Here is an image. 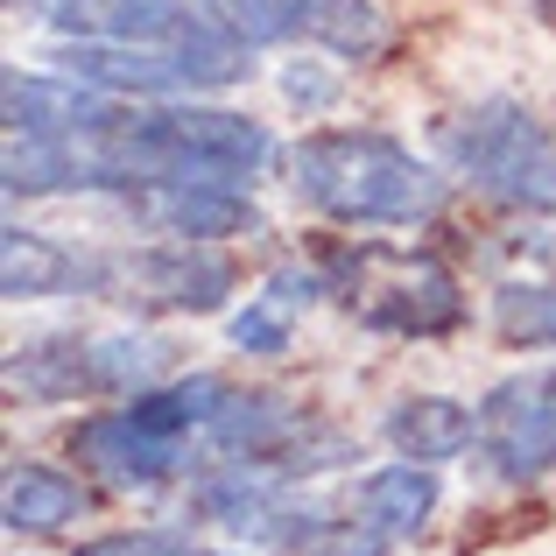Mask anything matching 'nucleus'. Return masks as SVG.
Segmentation results:
<instances>
[{
  "mask_svg": "<svg viewBox=\"0 0 556 556\" xmlns=\"http://www.w3.org/2000/svg\"><path fill=\"white\" fill-rule=\"evenodd\" d=\"M317 296H331L325 268H275L268 282L247 296V311H232V345H240V353H282L296 317L311 311Z\"/></svg>",
  "mask_w": 556,
  "mask_h": 556,
  "instance_id": "obj_15",
  "label": "nucleus"
},
{
  "mask_svg": "<svg viewBox=\"0 0 556 556\" xmlns=\"http://www.w3.org/2000/svg\"><path fill=\"white\" fill-rule=\"evenodd\" d=\"M289 190L331 226H430L444 177L374 127H317L289 149Z\"/></svg>",
  "mask_w": 556,
  "mask_h": 556,
  "instance_id": "obj_2",
  "label": "nucleus"
},
{
  "mask_svg": "<svg viewBox=\"0 0 556 556\" xmlns=\"http://www.w3.org/2000/svg\"><path fill=\"white\" fill-rule=\"evenodd\" d=\"M92 155L99 190H141V184H254L268 169L275 141L261 121L232 106H198V99H169V106H121L78 135Z\"/></svg>",
  "mask_w": 556,
  "mask_h": 556,
  "instance_id": "obj_1",
  "label": "nucleus"
},
{
  "mask_svg": "<svg viewBox=\"0 0 556 556\" xmlns=\"http://www.w3.org/2000/svg\"><path fill=\"white\" fill-rule=\"evenodd\" d=\"M85 367H92V394H141L155 388L169 367V345L149 331H106V339H85Z\"/></svg>",
  "mask_w": 556,
  "mask_h": 556,
  "instance_id": "obj_18",
  "label": "nucleus"
},
{
  "mask_svg": "<svg viewBox=\"0 0 556 556\" xmlns=\"http://www.w3.org/2000/svg\"><path fill=\"white\" fill-rule=\"evenodd\" d=\"M106 289L149 303V311L204 317V311H226V296L240 289V268L204 240H155V247H135V254H113Z\"/></svg>",
  "mask_w": 556,
  "mask_h": 556,
  "instance_id": "obj_6",
  "label": "nucleus"
},
{
  "mask_svg": "<svg viewBox=\"0 0 556 556\" xmlns=\"http://www.w3.org/2000/svg\"><path fill=\"white\" fill-rule=\"evenodd\" d=\"M325 282L367 331L388 339H444L465 325V289L444 261L430 254H394V247H359V254H331Z\"/></svg>",
  "mask_w": 556,
  "mask_h": 556,
  "instance_id": "obj_3",
  "label": "nucleus"
},
{
  "mask_svg": "<svg viewBox=\"0 0 556 556\" xmlns=\"http://www.w3.org/2000/svg\"><path fill=\"white\" fill-rule=\"evenodd\" d=\"M268 543L282 549V556H388L394 549L353 501H345V507H325V501H296V493L282 501Z\"/></svg>",
  "mask_w": 556,
  "mask_h": 556,
  "instance_id": "obj_13",
  "label": "nucleus"
},
{
  "mask_svg": "<svg viewBox=\"0 0 556 556\" xmlns=\"http://www.w3.org/2000/svg\"><path fill=\"white\" fill-rule=\"evenodd\" d=\"M380 437L394 444V458L408 465H444L465 444H479V408H465L458 394H402L380 416Z\"/></svg>",
  "mask_w": 556,
  "mask_h": 556,
  "instance_id": "obj_12",
  "label": "nucleus"
},
{
  "mask_svg": "<svg viewBox=\"0 0 556 556\" xmlns=\"http://www.w3.org/2000/svg\"><path fill=\"white\" fill-rule=\"evenodd\" d=\"M515 204H529V212H556V127H549V141H543V155H535V169H529V184H521Z\"/></svg>",
  "mask_w": 556,
  "mask_h": 556,
  "instance_id": "obj_24",
  "label": "nucleus"
},
{
  "mask_svg": "<svg viewBox=\"0 0 556 556\" xmlns=\"http://www.w3.org/2000/svg\"><path fill=\"white\" fill-rule=\"evenodd\" d=\"M282 99L303 106V113H325L331 99H339V78H331L325 64H303V56H296V64H282Z\"/></svg>",
  "mask_w": 556,
  "mask_h": 556,
  "instance_id": "obj_23",
  "label": "nucleus"
},
{
  "mask_svg": "<svg viewBox=\"0 0 556 556\" xmlns=\"http://www.w3.org/2000/svg\"><path fill=\"white\" fill-rule=\"evenodd\" d=\"M479 458L507 486H529V479L556 472V374L549 367L507 374L479 402Z\"/></svg>",
  "mask_w": 556,
  "mask_h": 556,
  "instance_id": "obj_5",
  "label": "nucleus"
},
{
  "mask_svg": "<svg viewBox=\"0 0 556 556\" xmlns=\"http://www.w3.org/2000/svg\"><path fill=\"white\" fill-rule=\"evenodd\" d=\"M190 14L198 0H50L42 22L64 42H169Z\"/></svg>",
  "mask_w": 556,
  "mask_h": 556,
  "instance_id": "obj_11",
  "label": "nucleus"
},
{
  "mask_svg": "<svg viewBox=\"0 0 556 556\" xmlns=\"http://www.w3.org/2000/svg\"><path fill=\"white\" fill-rule=\"evenodd\" d=\"M121 204L141 218L149 232L163 240H240V232H261V212L247 198V184H141V190H121Z\"/></svg>",
  "mask_w": 556,
  "mask_h": 556,
  "instance_id": "obj_7",
  "label": "nucleus"
},
{
  "mask_svg": "<svg viewBox=\"0 0 556 556\" xmlns=\"http://www.w3.org/2000/svg\"><path fill=\"white\" fill-rule=\"evenodd\" d=\"M14 8H22V0H14ZM28 8H50V0H28Z\"/></svg>",
  "mask_w": 556,
  "mask_h": 556,
  "instance_id": "obj_25",
  "label": "nucleus"
},
{
  "mask_svg": "<svg viewBox=\"0 0 556 556\" xmlns=\"http://www.w3.org/2000/svg\"><path fill=\"white\" fill-rule=\"evenodd\" d=\"M198 14H212L240 50H268V42L303 36V0H198Z\"/></svg>",
  "mask_w": 556,
  "mask_h": 556,
  "instance_id": "obj_21",
  "label": "nucleus"
},
{
  "mask_svg": "<svg viewBox=\"0 0 556 556\" xmlns=\"http://www.w3.org/2000/svg\"><path fill=\"white\" fill-rule=\"evenodd\" d=\"M113 113L121 106L71 71H8V135H92Z\"/></svg>",
  "mask_w": 556,
  "mask_h": 556,
  "instance_id": "obj_10",
  "label": "nucleus"
},
{
  "mask_svg": "<svg viewBox=\"0 0 556 556\" xmlns=\"http://www.w3.org/2000/svg\"><path fill=\"white\" fill-rule=\"evenodd\" d=\"M493 331L515 353H556V282H501L493 289Z\"/></svg>",
  "mask_w": 556,
  "mask_h": 556,
  "instance_id": "obj_20",
  "label": "nucleus"
},
{
  "mask_svg": "<svg viewBox=\"0 0 556 556\" xmlns=\"http://www.w3.org/2000/svg\"><path fill=\"white\" fill-rule=\"evenodd\" d=\"M345 501L359 507V515L374 521L388 543H416L422 529H430L437 501H444V486H437V465H374L367 479H353V493Z\"/></svg>",
  "mask_w": 556,
  "mask_h": 556,
  "instance_id": "obj_14",
  "label": "nucleus"
},
{
  "mask_svg": "<svg viewBox=\"0 0 556 556\" xmlns=\"http://www.w3.org/2000/svg\"><path fill=\"white\" fill-rule=\"evenodd\" d=\"M113 254H78V247L50 240L36 226L0 232V289L8 303H42V296H78V289H106Z\"/></svg>",
  "mask_w": 556,
  "mask_h": 556,
  "instance_id": "obj_9",
  "label": "nucleus"
},
{
  "mask_svg": "<svg viewBox=\"0 0 556 556\" xmlns=\"http://www.w3.org/2000/svg\"><path fill=\"white\" fill-rule=\"evenodd\" d=\"M543 141H549V127L535 121L521 99H479V106L451 113V121L437 127V149H444L451 177L493 190V198H507V204L521 198Z\"/></svg>",
  "mask_w": 556,
  "mask_h": 556,
  "instance_id": "obj_4",
  "label": "nucleus"
},
{
  "mask_svg": "<svg viewBox=\"0 0 556 556\" xmlns=\"http://www.w3.org/2000/svg\"><path fill=\"white\" fill-rule=\"evenodd\" d=\"M8 388L28 402H78L92 394V367H85V339H36L8 359Z\"/></svg>",
  "mask_w": 556,
  "mask_h": 556,
  "instance_id": "obj_17",
  "label": "nucleus"
},
{
  "mask_svg": "<svg viewBox=\"0 0 556 556\" xmlns=\"http://www.w3.org/2000/svg\"><path fill=\"white\" fill-rule=\"evenodd\" d=\"M303 36L345 64H367L388 42V14H380V0H303Z\"/></svg>",
  "mask_w": 556,
  "mask_h": 556,
  "instance_id": "obj_19",
  "label": "nucleus"
},
{
  "mask_svg": "<svg viewBox=\"0 0 556 556\" xmlns=\"http://www.w3.org/2000/svg\"><path fill=\"white\" fill-rule=\"evenodd\" d=\"M0 515H8L14 535H56L85 515V486L56 465H14L8 493H0Z\"/></svg>",
  "mask_w": 556,
  "mask_h": 556,
  "instance_id": "obj_16",
  "label": "nucleus"
},
{
  "mask_svg": "<svg viewBox=\"0 0 556 556\" xmlns=\"http://www.w3.org/2000/svg\"><path fill=\"white\" fill-rule=\"evenodd\" d=\"M71 458L92 465L113 486H163V479H177L190 465V444H169V437L141 430L127 408H99V416H85L71 430Z\"/></svg>",
  "mask_w": 556,
  "mask_h": 556,
  "instance_id": "obj_8",
  "label": "nucleus"
},
{
  "mask_svg": "<svg viewBox=\"0 0 556 556\" xmlns=\"http://www.w3.org/2000/svg\"><path fill=\"white\" fill-rule=\"evenodd\" d=\"M78 556H232V549L190 543V535H177V529H121V535H92Z\"/></svg>",
  "mask_w": 556,
  "mask_h": 556,
  "instance_id": "obj_22",
  "label": "nucleus"
}]
</instances>
